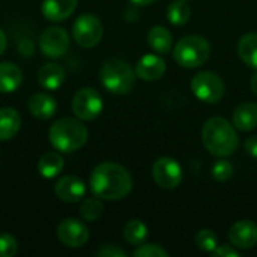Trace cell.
I'll return each instance as SVG.
<instances>
[{"label": "cell", "mask_w": 257, "mask_h": 257, "mask_svg": "<svg viewBox=\"0 0 257 257\" xmlns=\"http://www.w3.org/2000/svg\"><path fill=\"white\" fill-rule=\"evenodd\" d=\"M152 176L161 188L173 190L182 182V167L175 158L161 157L152 167Z\"/></svg>", "instance_id": "9"}, {"label": "cell", "mask_w": 257, "mask_h": 257, "mask_svg": "<svg viewBox=\"0 0 257 257\" xmlns=\"http://www.w3.org/2000/svg\"><path fill=\"white\" fill-rule=\"evenodd\" d=\"M191 90L194 96L205 104H217L226 92L221 77L211 71H202L191 80Z\"/></svg>", "instance_id": "6"}, {"label": "cell", "mask_w": 257, "mask_h": 257, "mask_svg": "<svg viewBox=\"0 0 257 257\" xmlns=\"http://www.w3.org/2000/svg\"><path fill=\"white\" fill-rule=\"evenodd\" d=\"M196 245L202 251L212 253L218 247V238L214 230L211 229H202L196 235Z\"/></svg>", "instance_id": "27"}, {"label": "cell", "mask_w": 257, "mask_h": 257, "mask_svg": "<svg viewBox=\"0 0 257 257\" xmlns=\"http://www.w3.org/2000/svg\"><path fill=\"white\" fill-rule=\"evenodd\" d=\"M6 45H8V41H6V35H5V32L0 29V56L5 53V50H6Z\"/></svg>", "instance_id": "34"}, {"label": "cell", "mask_w": 257, "mask_h": 257, "mask_svg": "<svg viewBox=\"0 0 257 257\" xmlns=\"http://www.w3.org/2000/svg\"><path fill=\"white\" fill-rule=\"evenodd\" d=\"M90 191L104 200H120L126 197L133 188L130 172L116 163H101L90 175Z\"/></svg>", "instance_id": "1"}, {"label": "cell", "mask_w": 257, "mask_h": 257, "mask_svg": "<svg viewBox=\"0 0 257 257\" xmlns=\"http://www.w3.org/2000/svg\"><path fill=\"white\" fill-rule=\"evenodd\" d=\"M191 17V9L185 0H176L167 8V20L173 26H184Z\"/></svg>", "instance_id": "25"}, {"label": "cell", "mask_w": 257, "mask_h": 257, "mask_svg": "<svg viewBox=\"0 0 257 257\" xmlns=\"http://www.w3.org/2000/svg\"><path fill=\"white\" fill-rule=\"evenodd\" d=\"M202 142L209 154L220 158L230 157L239 146V137L233 125L224 117H211L205 122Z\"/></svg>", "instance_id": "2"}, {"label": "cell", "mask_w": 257, "mask_h": 257, "mask_svg": "<svg viewBox=\"0 0 257 257\" xmlns=\"http://www.w3.org/2000/svg\"><path fill=\"white\" fill-rule=\"evenodd\" d=\"M96 256L99 257H126V251L122 250L120 247L117 245H113V244H108V245H104L101 247L98 251H96Z\"/></svg>", "instance_id": "31"}, {"label": "cell", "mask_w": 257, "mask_h": 257, "mask_svg": "<svg viewBox=\"0 0 257 257\" xmlns=\"http://www.w3.org/2000/svg\"><path fill=\"white\" fill-rule=\"evenodd\" d=\"M233 126L239 131H251L257 126V104L242 102L233 111Z\"/></svg>", "instance_id": "18"}, {"label": "cell", "mask_w": 257, "mask_h": 257, "mask_svg": "<svg viewBox=\"0 0 257 257\" xmlns=\"http://www.w3.org/2000/svg\"><path fill=\"white\" fill-rule=\"evenodd\" d=\"M57 238L69 248H80L89 241V229L77 218H65L57 226Z\"/></svg>", "instance_id": "11"}, {"label": "cell", "mask_w": 257, "mask_h": 257, "mask_svg": "<svg viewBox=\"0 0 257 257\" xmlns=\"http://www.w3.org/2000/svg\"><path fill=\"white\" fill-rule=\"evenodd\" d=\"M23 83L21 69L9 62L0 63V93H12Z\"/></svg>", "instance_id": "19"}, {"label": "cell", "mask_w": 257, "mask_h": 257, "mask_svg": "<svg viewBox=\"0 0 257 257\" xmlns=\"http://www.w3.org/2000/svg\"><path fill=\"white\" fill-rule=\"evenodd\" d=\"M48 137L54 149L63 154H71L86 145L89 131L78 117H62L51 125Z\"/></svg>", "instance_id": "3"}, {"label": "cell", "mask_w": 257, "mask_h": 257, "mask_svg": "<svg viewBox=\"0 0 257 257\" xmlns=\"http://www.w3.org/2000/svg\"><path fill=\"white\" fill-rule=\"evenodd\" d=\"M133 5H137V6H146V5H151L154 3L155 0H130Z\"/></svg>", "instance_id": "36"}, {"label": "cell", "mask_w": 257, "mask_h": 257, "mask_svg": "<svg viewBox=\"0 0 257 257\" xmlns=\"http://www.w3.org/2000/svg\"><path fill=\"white\" fill-rule=\"evenodd\" d=\"M148 44L155 53L160 54L170 53L173 45V38L170 30L164 26H154L148 33Z\"/></svg>", "instance_id": "21"}, {"label": "cell", "mask_w": 257, "mask_h": 257, "mask_svg": "<svg viewBox=\"0 0 257 257\" xmlns=\"http://www.w3.org/2000/svg\"><path fill=\"white\" fill-rule=\"evenodd\" d=\"M212 253H214V256H217V257H239V251H238V248H236V247H233L232 244H230V245H227V244H224V245H218Z\"/></svg>", "instance_id": "32"}, {"label": "cell", "mask_w": 257, "mask_h": 257, "mask_svg": "<svg viewBox=\"0 0 257 257\" xmlns=\"http://www.w3.org/2000/svg\"><path fill=\"white\" fill-rule=\"evenodd\" d=\"M134 257H169V251L158 244H140L134 253Z\"/></svg>", "instance_id": "29"}, {"label": "cell", "mask_w": 257, "mask_h": 257, "mask_svg": "<svg viewBox=\"0 0 257 257\" xmlns=\"http://www.w3.org/2000/svg\"><path fill=\"white\" fill-rule=\"evenodd\" d=\"M247 154L253 158H257V136H253V137H248L245 140V145H244Z\"/></svg>", "instance_id": "33"}, {"label": "cell", "mask_w": 257, "mask_h": 257, "mask_svg": "<svg viewBox=\"0 0 257 257\" xmlns=\"http://www.w3.org/2000/svg\"><path fill=\"white\" fill-rule=\"evenodd\" d=\"M102 23L93 14L80 15L72 27L74 41L83 48L95 47L102 38Z\"/></svg>", "instance_id": "7"}, {"label": "cell", "mask_w": 257, "mask_h": 257, "mask_svg": "<svg viewBox=\"0 0 257 257\" xmlns=\"http://www.w3.org/2000/svg\"><path fill=\"white\" fill-rule=\"evenodd\" d=\"M72 113L80 120H93L102 111V98L98 90L92 87L80 89L72 98Z\"/></svg>", "instance_id": "8"}, {"label": "cell", "mask_w": 257, "mask_h": 257, "mask_svg": "<svg viewBox=\"0 0 257 257\" xmlns=\"http://www.w3.org/2000/svg\"><path fill=\"white\" fill-rule=\"evenodd\" d=\"M250 86H251V90H253V93H256L257 95V69H256V72L253 74V77H251Z\"/></svg>", "instance_id": "35"}, {"label": "cell", "mask_w": 257, "mask_h": 257, "mask_svg": "<svg viewBox=\"0 0 257 257\" xmlns=\"http://www.w3.org/2000/svg\"><path fill=\"white\" fill-rule=\"evenodd\" d=\"M27 107H29V111L32 113V116H35L41 120H47L54 116V113L57 110V102L53 96H50L47 93H35L29 98Z\"/></svg>", "instance_id": "16"}, {"label": "cell", "mask_w": 257, "mask_h": 257, "mask_svg": "<svg viewBox=\"0 0 257 257\" xmlns=\"http://www.w3.org/2000/svg\"><path fill=\"white\" fill-rule=\"evenodd\" d=\"M166 74V62L158 54H145L136 65V75L145 81H157Z\"/></svg>", "instance_id": "14"}, {"label": "cell", "mask_w": 257, "mask_h": 257, "mask_svg": "<svg viewBox=\"0 0 257 257\" xmlns=\"http://www.w3.org/2000/svg\"><path fill=\"white\" fill-rule=\"evenodd\" d=\"M69 35L63 27H48L42 32L39 38V48L44 56L56 59L68 53L69 50Z\"/></svg>", "instance_id": "10"}, {"label": "cell", "mask_w": 257, "mask_h": 257, "mask_svg": "<svg viewBox=\"0 0 257 257\" xmlns=\"http://www.w3.org/2000/svg\"><path fill=\"white\" fill-rule=\"evenodd\" d=\"M78 0H44L42 14L48 21H63L72 15Z\"/></svg>", "instance_id": "15"}, {"label": "cell", "mask_w": 257, "mask_h": 257, "mask_svg": "<svg viewBox=\"0 0 257 257\" xmlns=\"http://www.w3.org/2000/svg\"><path fill=\"white\" fill-rule=\"evenodd\" d=\"M185 2H187V0H185Z\"/></svg>", "instance_id": "37"}, {"label": "cell", "mask_w": 257, "mask_h": 257, "mask_svg": "<svg viewBox=\"0 0 257 257\" xmlns=\"http://www.w3.org/2000/svg\"><path fill=\"white\" fill-rule=\"evenodd\" d=\"M212 176L218 182H226L233 176V166L227 160H218L212 166Z\"/></svg>", "instance_id": "28"}, {"label": "cell", "mask_w": 257, "mask_h": 257, "mask_svg": "<svg viewBox=\"0 0 257 257\" xmlns=\"http://www.w3.org/2000/svg\"><path fill=\"white\" fill-rule=\"evenodd\" d=\"M38 81L47 90H57L65 81V69L57 63H45L38 71Z\"/></svg>", "instance_id": "17"}, {"label": "cell", "mask_w": 257, "mask_h": 257, "mask_svg": "<svg viewBox=\"0 0 257 257\" xmlns=\"http://www.w3.org/2000/svg\"><path fill=\"white\" fill-rule=\"evenodd\" d=\"M18 251L17 239L11 233L0 235V257H14Z\"/></svg>", "instance_id": "30"}, {"label": "cell", "mask_w": 257, "mask_h": 257, "mask_svg": "<svg viewBox=\"0 0 257 257\" xmlns=\"http://www.w3.org/2000/svg\"><path fill=\"white\" fill-rule=\"evenodd\" d=\"M99 80L108 92L114 95H126L134 86L136 71L122 59H110L102 65Z\"/></svg>", "instance_id": "5"}, {"label": "cell", "mask_w": 257, "mask_h": 257, "mask_svg": "<svg viewBox=\"0 0 257 257\" xmlns=\"http://www.w3.org/2000/svg\"><path fill=\"white\" fill-rule=\"evenodd\" d=\"M63 158L59 152H45L38 161V172L45 179H53L59 176L63 170Z\"/></svg>", "instance_id": "22"}, {"label": "cell", "mask_w": 257, "mask_h": 257, "mask_svg": "<svg viewBox=\"0 0 257 257\" xmlns=\"http://www.w3.org/2000/svg\"><path fill=\"white\" fill-rule=\"evenodd\" d=\"M21 128V116L15 108H0V140H11Z\"/></svg>", "instance_id": "20"}, {"label": "cell", "mask_w": 257, "mask_h": 257, "mask_svg": "<svg viewBox=\"0 0 257 257\" xmlns=\"http://www.w3.org/2000/svg\"><path fill=\"white\" fill-rule=\"evenodd\" d=\"M229 241L238 250H250L257 244V224L251 220H239L229 230Z\"/></svg>", "instance_id": "12"}, {"label": "cell", "mask_w": 257, "mask_h": 257, "mask_svg": "<svg viewBox=\"0 0 257 257\" xmlns=\"http://www.w3.org/2000/svg\"><path fill=\"white\" fill-rule=\"evenodd\" d=\"M102 211H104V206H102L99 197H96V196L84 199L80 206V215L86 221H96L102 215Z\"/></svg>", "instance_id": "26"}, {"label": "cell", "mask_w": 257, "mask_h": 257, "mask_svg": "<svg viewBox=\"0 0 257 257\" xmlns=\"http://www.w3.org/2000/svg\"><path fill=\"white\" fill-rule=\"evenodd\" d=\"M123 238L131 245H140L148 238V227L140 220H130L123 227Z\"/></svg>", "instance_id": "24"}, {"label": "cell", "mask_w": 257, "mask_h": 257, "mask_svg": "<svg viewBox=\"0 0 257 257\" xmlns=\"http://www.w3.org/2000/svg\"><path fill=\"white\" fill-rule=\"evenodd\" d=\"M211 56L209 42L200 35H188L176 42L173 48L175 62L188 69L199 68L206 63Z\"/></svg>", "instance_id": "4"}, {"label": "cell", "mask_w": 257, "mask_h": 257, "mask_svg": "<svg viewBox=\"0 0 257 257\" xmlns=\"http://www.w3.org/2000/svg\"><path fill=\"white\" fill-rule=\"evenodd\" d=\"M238 54L241 60L250 68L257 69V33L251 32L238 41Z\"/></svg>", "instance_id": "23"}, {"label": "cell", "mask_w": 257, "mask_h": 257, "mask_svg": "<svg viewBox=\"0 0 257 257\" xmlns=\"http://www.w3.org/2000/svg\"><path fill=\"white\" fill-rule=\"evenodd\" d=\"M54 194L66 203H77L86 196V185L77 176H63L54 185Z\"/></svg>", "instance_id": "13"}]
</instances>
